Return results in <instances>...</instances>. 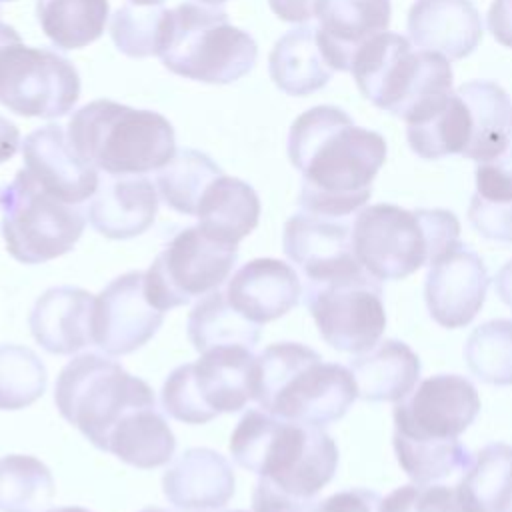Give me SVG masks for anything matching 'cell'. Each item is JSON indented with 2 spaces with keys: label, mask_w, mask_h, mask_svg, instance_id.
<instances>
[{
  "label": "cell",
  "mask_w": 512,
  "mask_h": 512,
  "mask_svg": "<svg viewBox=\"0 0 512 512\" xmlns=\"http://www.w3.org/2000/svg\"><path fill=\"white\" fill-rule=\"evenodd\" d=\"M48 370L40 356L20 344H0V410H22L46 390Z\"/></svg>",
  "instance_id": "cell-37"
},
{
  "label": "cell",
  "mask_w": 512,
  "mask_h": 512,
  "mask_svg": "<svg viewBox=\"0 0 512 512\" xmlns=\"http://www.w3.org/2000/svg\"><path fill=\"white\" fill-rule=\"evenodd\" d=\"M468 220L482 238L512 242V202H486L472 194Z\"/></svg>",
  "instance_id": "cell-42"
},
{
  "label": "cell",
  "mask_w": 512,
  "mask_h": 512,
  "mask_svg": "<svg viewBox=\"0 0 512 512\" xmlns=\"http://www.w3.org/2000/svg\"><path fill=\"white\" fill-rule=\"evenodd\" d=\"M160 404L164 414L184 424H206L212 420L192 388L188 364H182L168 374L160 390Z\"/></svg>",
  "instance_id": "cell-40"
},
{
  "label": "cell",
  "mask_w": 512,
  "mask_h": 512,
  "mask_svg": "<svg viewBox=\"0 0 512 512\" xmlns=\"http://www.w3.org/2000/svg\"><path fill=\"white\" fill-rule=\"evenodd\" d=\"M476 196L486 202H512V144L496 158L478 162Z\"/></svg>",
  "instance_id": "cell-41"
},
{
  "label": "cell",
  "mask_w": 512,
  "mask_h": 512,
  "mask_svg": "<svg viewBox=\"0 0 512 512\" xmlns=\"http://www.w3.org/2000/svg\"><path fill=\"white\" fill-rule=\"evenodd\" d=\"M350 72L366 100L406 124L428 118L452 94L450 60L438 52L414 50L412 42L396 32H384L364 44Z\"/></svg>",
  "instance_id": "cell-5"
},
{
  "label": "cell",
  "mask_w": 512,
  "mask_h": 512,
  "mask_svg": "<svg viewBox=\"0 0 512 512\" xmlns=\"http://www.w3.org/2000/svg\"><path fill=\"white\" fill-rule=\"evenodd\" d=\"M232 512H244V510H232Z\"/></svg>",
  "instance_id": "cell-54"
},
{
  "label": "cell",
  "mask_w": 512,
  "mask_h": 512,
  "mask_svg": "<svg viewBox=\"0 0 512 512\" xmlns=\"http://www.w3.org/2000/svg\"><path fill=\"white\" fill-rule=\"evenodd\" d=\"M20 132H18V126L0 116V164L8 162L20 148Z\"/></svg>",
  "instance_id": "cell-46"
},
{
  "label": "cell",
  "mask_w": 512,
  "mask_h": 512,
  "mask_svg": "<svg viewBox=\"0 0 512 512\" xmlns=\"http://www.w3.org/2000/svg\"><path fill=\"white\" fill-rule=\"evenodd\" d=\"M268 6L284 22L306 24L316 18L318 0H268Z\"/></svg>",
  "instance_id": "cell-45"
},
{
  "label": "cell",
  "mask_w": 512,
  "mask_h": 512,
  "mask_svg": "<svg viewBox=\"0 0 512 512\" xmlns=\"http://www.w3.org/2000/svg\"><path fill=\"white\" fill-rule=\"evenodd\" d=\"M158 214V190L144 176H104L88 204L90 226L110 238L144 234Z\"/></svg>",
  "instance_id": "cell-23"
},
{
  "label": "cell",
  "mask_w": 512,
  "mask_h": 512,
  "mask_svg": "<svg viewBox=\"0 0 512 512\" xmlns=\"http://www.w3.org/2000/svg\"><path fill=\"white\" fill-rule=\"evenodd\" d=\"M466 512H506L512 504V446H482L456 484Z\"/></svg>",
  "instance_id": "cell-30"
},
{
  "label": "cell",
  "mask_w": 512,
  "mask_h": 512,
  "mask_svg": "<svg viewBox=\"0 0 512 512\" xmlns=\"http://www.w3.org/2000/svg\"><path fill=\"white\" fill-rule=\"evenodd\" d=\"M158 58L182 78L232 84L254 68L258 46L224 8L186 0L166 14Z\"/></svg>",
  "instance_id": "cell-8"
},
{
  "label": "cell",
  "mask_w": 512,
  "mask_h": 512,
  "mask_svg": "<svg viewBox=\"0 0 512 512\" xmlns=\"http://www.w3.org/2000/svg\"><path fill=\"white\" fill-rule=\"evenodd\" d=\"M282 248L308 282L362 268L352 246V224L346 218L300 210L284 224Z\"/></svg>",
  "instance_id": "cell-16"
},
{
  "label": "cell",
  "mask_w": 512,
  "mask_h": 512,
  "mask_svg": "<svg viewBox=\"0 0 512 512\" xmlns=\"http://www.w3.org/2000/svg\"><path fill=\"white\" fill-rule=\"evenodd\" d=\"M44 512H92V510H88L84 506H56V508H48Z\"/></svg>",
  "instance_id": "cell-49"
},
{
  "label": "cell",
  "mask_w": 512,
  "mask_h": 512,
  "mask_svg": "<svg viewBox=\"0 0 512 512\" xmlns=\"http://www.w3.org/2000/svg\"><path fill=\"white\" fill-rule=\"evenodd\" d=\"M80 98L76 66L50 48L22 40L0 50V104L26 118H60Z\"/></svg>",
  "instance_id": "cell-13"
},
{
  "label": "cell",
  "mask_w": 512,
  "mask_h": 512,
  "mask_svg": "<svg viewBox=\"0 0 512 512\" xmlns=\"http://www.w3.org/2000/svg\"><path fill=\"white\" fill-rule=\"evenodd\" d=\"M472 114V138L464 158L486 162L512 144V102L492 80H470L456 88Z\"/></svg>",
  "instance_id": "cell-29"
},
{
  "label": "cell",
  "mask_w": 512,
  "mask_h": 512,
  "mask_svg": "<svg viewBox=\"0 0 512 512\" xmlns=\"http://www.w3.org/2000/svg\"><path fill=\"white\" fill-rule=\"evenodd\" d=\"M108 12V0H36L40 28L60 50H78L96 42Z\"/></svg>",
  "instance_id": "cell-32"
},
{
  "label": "cell",
  "mask_w": 512,
  "mask_h": 512,
  "mask_svg": "<svg viewBox=\"0 0 512 512\" xmlns=\"http://www.w3.org/2000/svg\"><path fill=\"white\" fill-rule=\"evenodd\" d=\"M168 10L158 6L126 4L112 14L110 38L130 58L158 56Z\"/></svg>",
  "instance_id": "cell-38"
},
{
  "label": "cell",
  "mask_w": 512,
  "mask_h": 512,
  "mask_svg": "<svg viewBox=\"0 0 512 512\" xmlns=\"http://www.w3.org/2000/svg\"><path fill=\"white\" fill-rule=\"evenodd\" d=\"M386 150L382 134L356 126L338 106L302 112L288 132V158L302 174L300 208L336 218L360 210L370 200Z\"/></svg>",
  "instance_id": "cell-1"
},
{
  "label": "cell",
  "mask_w": 512,
  "mask_h": 512,
  "mask_svg": "<svg viewBox=\"0 0 512 512\" xmlns=\"http://www.w3.org/2000/svg\"><path fill=\"white\" fill-rule=\"evenodd\" d=\"M96 296L78 286H52L38 296L28 324L34 340L50 354L70 356L94 344Z\"/></svg>",
  "instance_id": "cell-22"
},
{
  "label": "cell",
  "mask_w": 512,
  "mask_h": 512,
  "mask_svg": "<svg viewBox=\"0 0 512 512\" xmlns=\"http://www.w3.org/2000/svg\"><path fill=\"white\" fill-rule=\"evenodd\" d=\"M196 218L208 236L226 244H238L258 226L260 198L248 182L220 174L204 190Z\"/></svg>",
  "instance_id": "cell-27"
},
{
  "label": "cell",
  "mask_w": 512,
  "mask_h": 512,
  "mask_svg": "<svg viewBox=\"0 0 512 512\" xmlns=\"http://www.w3.org/2000/svg\"><path fill=\"white\" fill-rule=\"evenodd\" d=\"M494 290L498 298L512 310V258L496 272Z\"/></svg>",
  "instance_id": "cell-47"
},
{
  "label": "cell",
  "mask_w": 512,
  "mask_h": 512,
  "mask_svg": "<svg viewBox=\"0 0 512 512\" xmlns=\"http://www.w3.org/2000/svg\"><path fill=\"white\" fill-rule=\"evenodd\" d=\"M224 294L236 312L262 326L298 306L302 282L284 260L254 258L228 278Z\"/></svg>",
  "instance_id": "cell-19"
},
{
  "label": "cell",
  "mask_w": 512,
  "mask_h": 512,
  "mask_svg": "<svg viewBox=\"0 0 512 512\" xmlns=\"http://www.w3.org/2000/svg\"><path fill=\"white\" fill-rule=\"evenodd\" d=\"M54 402L60 416L102 450L114 426L132 410L154 406L148 382L126 372L120 362L84 352L74 356L58 374Z\"/></svg>",
  "instance_id": "cell-9"
},
{
  "label": "cell",
  "mask_w": 512,
  "mask_h": 512,
  "mask_svg": "<svg viewBox=\"0 0 512 512\" xmlns=\"http://www.w3.org/2000/svg\"><path fill=\"white\" fill-rule=\"evenodd\" d=\"M304 300L318 334L338 352L360 354L384 334V292L380 280L364 268L308 282Z\"/></svg>",
  "instance_id": "cell-12"
},
{
  "label": "cell",
  "mask_w": 512,
  "mask_h": 512,
  "mask_svg": "<svg viewBox=\"0 0 512 512\" xmlns=\"http://www.w3.org/2000/svg\"><path fill=\"white\" fill-rule=\"evenodd\" d=\"M406 138L412 152L424 160L464 156L472 138V114L466 100L454 90L428 118L408 124Z\"/></svg>",
  "instance_id": "cell-33"
},
{
  "label": "cell",
  "mask_w": 512,
  "mask_h": 512,
  "mask_svg": "<svg viewBox=\"0 0 512 512\" xmlns=\"http://www.w3.org/2000/svg\"><path fill=\"white\" fill-rule=\"evenodd\" d=\"M14 42H20V34L16 32V28L10 26V24L0 22V50L6 48L8 44H14Z\"/></svg>",
  "instance_id": "cell-48"
},
{
  "label": "cell",
  "mask_w": 512,
  "mask_h": 512,
  "mask_svg": "<svg viewBox=\"0 0 512 512\" xmlns=\"http://www.w3.org/2000/svg\"><path fill=\"white\" fill-rule=\"evenodd\" d=\"M0 230L10 256L22 264H44L70 252L86 228L78 204L46 192L26 168L0 186Z\"/></svg>",
  "instance_id": "cell-10"
},
{
  "label": "cell",
  "mask_w": 512,
  "mask_h": 512,
  "mask_svg": "<svg viewBox=\"0 0 512 512\" xmlns=\"http://www.w3.org/2000/svg\"><path fill=\"white\" fill-rule=\"evenodd\" d=\"M348 368L356 380L358 398L396 404L416 388L422 364L406 342L388 338L354 354Z\"/></svg>",
  "instance_id": "cell-25"
},
{
  "label": "cell",
  "mask_w": 512,
  "mask_h": 512,
  "mask_svg": "<svg viewBox=\"0 0 512 512\" xmlns=\"http://www.w3.org/2000/svg\"><path fill=\"white\" fill-rule=\"evenodd\" d=\"M458 244L460 222L444 208L406 210L382 202L360 208L352 222L356 260L378 280H402Z\"/></svg>",
  "instance_id": "cell-6"
},
{
  "label": "cell",
  "mask_w": 512,
  "mask_h": 512,
  "mask_svg": "<svg viewBox=\"0 0 512 512\" xmlns=\"http://www.w3.org/2000/svg\"><path fill=\"white\" fill-rule=\"evenodd\" d=\"M480 412L476 386L460 374H434L396 402L392 446L404 474L416 484L442 480L472 460L458 436Z\"/></svg>",
  "instance_id": "cell-3"
},
{
  "label": "cell",
  "mask_w": 512,
  "mask_h": 512,
  "mask_svg": "<svg viewBox=\"0 0 512 512\" xmlns=\"http://www.w3.org/2000/svg\"><path fill=\"white\" fill-rule=\"evenodd\" d=\"M390 16V0H318L316 36L332 70H350L358 50L388 30Z\"/></svg>",
  "instance_id": "cell-18"
},
{
  "label": "cell",
  "mask_w": 512,
  "mask_h": 512,
  "mask_svg": "<svg viewBox=\"0 0 512 512\" xmlns=\"http://www.w3.org/2000/svg\"><path fill=\"white\" fill-rule=\"evenodd\" d=\"M194 392L212 416L242 410L254 400L256 356L246 346H218L188 364Z\"/></svg>",
  "instance_id": "cell-21"
},
{
  "label": "cell",
  "mask_w": 512,
  "mask_h": 512,
  "mask_svg": "<svg viewBox=\"0 0 512 512\" xmlns=\"http://www.w3.org/2000/svg\"><path fill=\"white\" fill-rule=\"evenodd\" d=\"M268 72L288 96H308L324 88L334 70L318 44L316 26L302 24L282 34L268 56Z\"/></svg>",
  "instance_id": "cell-26"
},
{
  "label": "cell",
  "mask_w": 512,
  "mask_h": 512,
  "mask_svg": "<svg viewBox=\"0 0 512 512\" xmlns=\"http://www.w3.org/2000/svg\"><path fill=\"white\" fill-rule=\"evenodd\" d=\"M164 322L144 292V272L130 270L100 290L94 302L92 338L108 356H126L148 344Z\"/></svg>",
  "instance_id": "cell-14"
},
{
  "label": "cell",
  "mask_w": 512,
  "mask_h": 512,
  "mask_svg": "<svg viewBox=\"0 0 512 512\" xmlns=\"http://www.w3.org/2000/svg\"><path fill=\"white\" fill-rule=\"evenodd\" d=\"M176 450V436L162 412L154 406H142L124 416L108 434L102 452L116 456L120 462L152 470L168 464Z\"/></svg>",
  "instance_id": "cell-28"
},
{
  "label": "cell",
  "mask_w": 512,
  "mask_h": 512,
  "mask_svg": "<svg viewBox=\"0 0 512 512\" xmlns=\"http://www.w3.org/2000/svg\"><path fill=\"white\" fill-rule=\"evenodd\" d=\"M234 470L226 456L212 448H186L164 470L166 500L186 512L222 510L234 496Z\"/></svg>",
  "instance_id": "cell-20"
},
{
  "label": "cell",
  "mask_w": 512,
  "mask_h": 512,
  "mask_svg": "<svg viewBox=\"0 0 512 512\" xmlns=\"http://www.w3.org/2000/svg\"><path fill=\"white\" fill-rule=\"evenodd\" d=\"M186 328L194 350L200 354L218 346L254 348L260 340V326L236 312L220 288L192 306Z\"/></svg>",
  "instance_id": "cell-31"
},
{
  "label": "cell",
  "mask_w": 512,
  "mask_h": 512,
  "mask_svg": "<svg viewBox=\"0 0 512 512\" xmlns=\"http://www.w3.org/2000/svg\"><path fill=\"white\" fill-rule=\"evenodd\" d=\"M66 134L86 162L110 176H142L160 170L176 154L168 118L108 98L78 108Z\"/></svg>",
  "instance_id": "cell-7"
},
{
  "label": "cell",
  "mask_w": 512,
  "mask_h": 512,
  "mask_svg": "<svg viewBox=\"0 0 512 512\" xmlns=\"http://www.w3.org/2000/svg\"><path fill=\"white\" fill-rule=\"evenodd\" d=\"M220 174H224L222 168L206 152L184 148L156 172V190L174 212L196 216L204 190Z\"/></svg>",
  "instance_id": "cell-34"
},
{
  "label": "cell",
  "mask_w": 512,
  "mask_h": 512,
  "mask_svg": "<svg viewBox=\"0 0 512 512\" xmlns=\"http://www.w3.org/2000/svg\"><path fill=\"white\" fill-rule=\"evenodd\" d=\"M228 448L238 466L258 476L254 512H308L338 468V446L324 428L262 408L240 418Z\"/></svg>",
  "instance_id": "cell-2"
},
{
  "label": "cell",
  "mask_w": 512,
  "mask_h": 512,
  "mask_svg": "<svg viewBox=\"0 0 512 512\" xmlns=\"http://www.w3.org/2000/svg\"><path fill=\"white\" fill-rule=\"evenodd\" d=\"M0 2H10V0H0Z\"/></svg>",
  "instance_id": "cell-55"
},
{
  "label": "cell",
  "mask_w": 512,
  "mask_h": 512,
  "mask_svg": "<svg viewBox=\"0 0 512 512\" xmlns=\"http://www.w3.org/2000/svg\"><path fill=\"white\" fill-rule=\"evenodd\" d=\"M358 398L348 366L324 358L300 342H276L256 356L254 400L282 420L328 426Z\"/></svg>",
  "instance_id": "cell-4"
},
{
  "label": "cell",
  "mask_w": 512,
  "mask_h": 512,
  "mask_svg": "<svg viewBox=\"0 0 512 512\" xmlns=\"http://www.w3.org/2000/svg\"><path fill=\"white\" fill-rule=\"evenodd\" d=\"M238 244L208 236L198 224L174 234L144 272L148 302L168 312L218 290L232 274Z\"/></svg>",
  "instance_id": "cell-11"
},
{
  "label": "cell",
  "mask_w": 512,
  "mask_h": 512,
  "mask_svg": "<svg viewBox=\"0 0 512 512\" xmlns=\"http://www.w3.org/2000/svg\"><path fill=\"white\" fill-rule=\"evenodd\" d=\"M486 24L498 44L512 48V0H492Z\"/></svg>",
  "instance_id": "cell-44"
},
{
  "label": "cell",
  "mask_w": 512,
  "mask_h": 512,
  "mask_svg": "<svg viewBox=\"0 0 512 512\" xmlns=\"http://www.w3.org/2000/svg\"><path fill=\"white\" fill-rule=\"evenodd\" d=\"M200 2H204V4H212V6H222L224 2H228V0H200Z\"/></svg>",
  "instance_id": "cell-51"
},
{
  "label": "cell",
  "mask_w": 512,
  "mask_h": 512,
  "mask_svg": "<svg viewBox=\"0 0 512 512\" xmlns=\"http://www.w3.org/2000/svg\"><path fill=\"white\" fill-rule=\"evenodd\" d=\"M380 504L382 498L374 490L346 488L314 502L308 512H380Z\"/></svg>",
  "instance_id": "cell-43"
},
{
  "label": "cell",
  "mask_w": 512,
  "mask_h": 512,
  "mask_svg": "<svg viewBox=\"0 0 512 512\" xmlns=\"http://www.w3.org/2000/svg\"><path fill=\"white\" fill-rule=\"evenodd\" d=\"M508 508H510V510H508V512H512V504H510V506H508Z\"/></svg>",
  "instance_id": "cell-53"
},
{
  "label": "cell",
  "mask_w": 512,
  "mask_h": 512,
  "mask_svg": "<svg viewBox=\"0 0 512 512\" xmlns=\"http://www.w3.org/2000/svg\"><path fill=\"white\" fill-rule=\"evenodd\" d=\"M408 36L422 50L462 60L482 40L480 12L470 0H416L408 12Z\"/></svg>",
  "instance_id": "cell-24"
},
{
  "label": "cell",
  "mask_w": 512,
  "mask_h": 512,
  "mask_svg": "<svg viewBox=\"0 0 512 512\" xmlns=\"http://www.w3.org/2000/svg\"><path fill=\"white\" fill-rule=\"evenodd\" d=\"M380 512H466L456 486L404 484L382 498Z\"/></svg>",
  "instance_id": "cell-39"
},
{
  "label": "cell",
  "mask_w": 512,
  "mask_h": 512,
  "mask_svg": "<svg viewBox=\"0 0 512 512\" xmlns=\"http://www.w3.org/2000/svg\"><path fill=\"white\" fill-rule=\"evenodd\" d=\"M56 484L50 468L30 454L0 458V512H44Z\"/></svg>",
  "instance_id": "cell-35"
},
{
  "label": "cell",
  "mask_w": 512,
  "mask_h": 512,
  "mask_svg": "<svg viewBox=\"0 0 512 512\" xmlns=\"http://www.w3.org/2000/svg\"><path fill=\"white\" fill-rule=\"evenodd\" d=\"M24 168L52 196L68 204H82L98 188V168L86 162L58 124L30 132L22 142Z\"/></svg>",
  "instance_id": "cell-17"
},
{
  "label": "cell",
  "mask_w": 512,
  "mask_h": 512,
  "mask_svg": "<svg viewBox=\"0 0 512 512\" xmlns=\"http://www.w3.org/2000/svg\"><path fill=\"white\" fill-rule=\"evenodd\" d=\"M132 4H140V6H158L162 4L164 0H130Z\"/></svg>",
  "instance_id": "cell-50"
},
{
  "label": "cell",
  "mask_w": 512,
  "mask_h": 512,
  "mask_svg": "<svg viewBox=\"0 0 512 512\" xmlns=\"http://www.w3.org/2000/svg\"><path fill=\"white\" fill-rule=\"evenodd\" d=\"M488 284L484 260L458 244L428 268L424 302L432 320L450 330L468 326L484 306Z\"/></svg>",
  "instance_id": "cell-15"
},
{
  "label": "cell",
  "mask_w": 512,
  "mask_h": 512,
  "mask_svg": "<svg viewBox=\"0 0 512 512\" xmlns=\"http://www.w3.org/2000/svg\"><path fill=\"white\" fill-rule=\"evenodd\" d=\"M140 512H168V510H164V508H154V506H150V508H144V510H140Z\"/></svg>",
  "instance_id": "cell-52"
},
{
  "label": "cell",
  "mask_w": 512,
  "mask_h": 512,
  "mask_svg": "<svg viewBox=\"0 0 512 512\" xmlns=\"http://www.w3.org/2000/svg\"><path fill=\"white\" fill-rule=\"evenodd\" d=\"M470 372L492 386H512V318H494L476 326L466 344Z\"/></svg>",
  "instance_id": "cell-36"
}]
</instances>
